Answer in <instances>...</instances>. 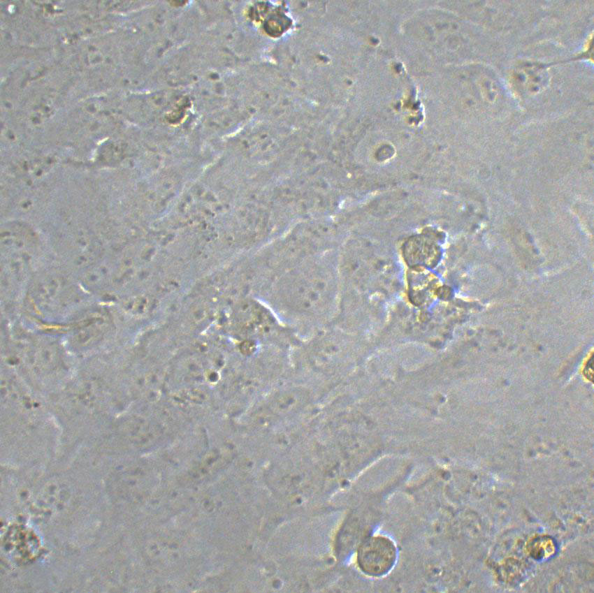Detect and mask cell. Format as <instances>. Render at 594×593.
Instances as JSON below:
<instances>
[{
    "label": "cell",
    "mask_w": 594,
    "mask_h": 593,
    "mask_svg": "<svg viewBox=\"0 0 594 593\" xmlns=\"http://www.w3.org/2000/svg\"><path fill=\"white\" fill-rule=\"evenodd\" d=\"M396 559V548L393 542L382 536H371L359 546L357 562L361 569L374 576L386 573L393 567Z\"/></svg>",
    "instance_id": "obj_1"
}]
</instances>
